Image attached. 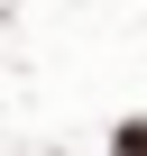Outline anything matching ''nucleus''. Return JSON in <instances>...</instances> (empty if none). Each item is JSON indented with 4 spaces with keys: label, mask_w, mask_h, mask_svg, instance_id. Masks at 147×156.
<instances>
[{
    "label": "nucleus",
    "mask_w": 147,
    "mask_h": 156,
    "mask_svg": "<svg viewBox=\"0 0 147 156\" xmlns=\"http://www.w3.org/2000/svg\"><path fill=\"white\" fill-rule=\"evenodd\" d=\"M120 156H147V119H129V129H120Z\"/></svg>",
    "instance_id": "f257e3e1"
}]
</instances>
